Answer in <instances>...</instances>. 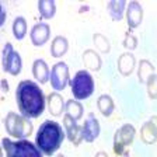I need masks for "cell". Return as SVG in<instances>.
Returning a JSON list of instances; mask_svg holds the SVG:
<instances>
[{
	"label": "cell",
	"mask_w": 157,
	"mask_h": 157,
	"mask_svg": "<svg viewBox=\"0 0 157 157\" xmlns=\"http://www.w3.org/2000/svg\"><path fill=\"white\" fill-rule=\"evenodd\" d=\"M135 135H136V129L133 125L125 124L122 125L114 136V151L117 156H126L128 149L133 143Z\"/></svg>",
	"instance_id": "8992f818"
},
{
	"label": "cell",
	"mask_w": 157,
	"mask_h": 157,
	"mask_svg": "<svg viewBox=\"0 0 157 157\" xmlns=\"http://www.w3.org/2000/svg\"><path fill=\"white\" fill-rule=\"evenodd\" d=\"M2 66L3 70L7 73H10L11 76L20 75L21 69H23V60L21 56L17 51H14L13 45L10 42H7L3 48V56H2Z\"/></svg>",
	"instance_id": "52a82bcc"
},
{
	"label": "cell",
	"mask_w": 157,
	"mask_h": 157,
	"mask_svg": "<svg viewBox=\"0 0 157 157\" xmlns=\"http://www.w3.org/2000/svg\"><path fill=\"white\" fill-rule=\"evenodd\" d=\"M143 20V9L139 2H131L126 6V21L131 29H135L140 25Z\"/></svg>",
	"instance_id": "7c38bea8"
},
{
	"label": "cell",
	"mask_w": 157,
	"mask_h": 157,
	"mask_svg": "<svg viewBox=\"0 0 157 157\" xmlns=\"http://www.w3.org/2000/svg\"><path fill=\"white\" fill-rule=\"evenodd\" d=\"M29 38H31V42L34 44V46L45 45L51 38V27L46 23L35 24L29 31Z\"/></svg>",
	"instance_id": "8fae6325"
},
{
	"label": "cell",
	"mask_w": 157,
	"mask_h": 157,
	"mask_svg": "<svg viewBox=\"0 0 157 157\" xmlns=\"http://www.w3.org/2000/svg\"><path fill=\"white\" fill-rule=\"evenodd\" d=\"M69 49V41L62 35H58L51 42V55L53 58H62Z\"/></svg>",
	"instance_id": "d6986e66"
},
{
	"label": "cell",
	"mask_w": 157,
	"mask_h": 157,
	"mask_svg": "<svg viewBox=\"0 0 157 157\" xmlns=\"http://www.w3.org/2000/svg\"><path fill=\"white\" fill-rule=\"evenodd\" d=\"M150 121L153 122V124H154V125H156V126H157V117H151V118H150Z\"/></svg>",
	"instance_id": "4dcf8cb0"
},
{
	"label": "cell",
	"mask_w": 157,
	"mask_h": 157,
	"mask_svg": "<svg viewBox=\"0 0 157 157\" xmlns=\"http://www.w3.org/2000/svg\"><path fill=\"white\" fill-rule=\"evenodd\" d=\"M151 75H154V67L151 65V62L143 59L139 62V67H137V78L140 83H147L149 77Z\"/></svg>",
	"instance_id": "603a6c76"
},
{
	"label": "cell",
	"mask_w": 157,
	"mask_h": 157,
	"mask_svg": "<svg viewBox=\"0 0 157 157\" xmlns=\"http://www.w3.org/2000/svg\"><path fill=\"white\" fill-rule=\"evenodd\" d=\"M65 111H66V115L73 118L75 121H78V119L83 117L84 108H83V105L80 104V101H77V100H67Z\"/></svg>",
	"instance_id": "44dd1931"
},
{
	"label": "cell",
	"mask_w": 157,
	"mask_h": 157,
	"mask_svg": "<svg viewBox=\"0 0 157 157\" xmlns=\"http://www.w3.org/2000/svg\"><path fill=\"white\" fill-rule=\"evenodd\" d=\"M124 46L126 49H136L137 48V38L131 33V31H128L125 34V38H124Z\"/></svg>",
	"instance_id": "4316f807"
},
{
	"label": "cell",
	"mask_w": 157,
	"mask_h": 157,
	"mask_svg": "<svg viewBox=\"0 0 157 157\" xmlns=\"http://www.w3.org/2000/svg\"><path fill=\"white\" fill-rule=\"evenodd\" d=\"M135 67H136V59L131 52L122 53L118 58V70L122 76H129L133 73Z\"/></svg>",
	"instance_id": "2e32d148"
},
{
	"label": "cell",
	"mask_w": 157,
	"mask_h": 157,
	"mask_svg": "<svg viewBox=\"0 0 157 157\" xmlns=\"http://www.w3.org/2000/svg\"><path fill=\"white\" fill-rule=\"evenodd\" d=\"M27 31H28V24H27V20L24 17H16L13 23V35L16 39L21 41V39L25 38Z\"/></svg>",
	"instance_id": "7402d4cb"
},
{
	"label": "cell",
	"mask_w": 157,
	"mask_h": 157,
	"mask_svg": "<svg viewBox=\"0 0 157 157\" xmlns=\"http://www.w3.org/2000/svg\"><path fill=\"white\" fill-rule=\"evenodd\" d=\"M70 88H72V94L75 100L77 101L86 100L94 94V78L88 70H78L75 75V77L70 80Z\"/></svg>",
	"instance_id": "277c9868"
},
{
	"label": "cell",
	"mask_w": 157,
	"mask_h": 157,
	"mask_svg": "<svg viewBox=\"0 0 157 157\" xmlns=\"http://www.w3.org/2000/svg\"><path fill=\"white\" fill-rule=\"evenodd\" d=\"M140 139L146 144H153L157 142V126L151 121H147L142 125Z\"/></svg>",
	"instance_id": "ac0fdd59"
},
{
	"label": "cell",
	"mask_w": 157,
	"mask_h": 157,
	"mask_svg": "<svg viewBox=\"0 0 157 157\" xmlns=\"http://www.w3.org/2000/svg\"><path fill=\"white\" fill-rule=\"evenodd\" d=\"M56 157H65V156H63V154H58V156H56Z\"/></svg>",
	"instance_id": "1f68e13d"
},
{
	"label": "cell",
	"mask_w": 157,
	"mask_h": 157,
	"mask_svg": "<svg viewBox=\"0 0 157 157\" xmlns=\"http://www.w3.org/2000/svg\"><path fill=\"white\" fill-rule=\"evenodd\" d=\"M46 105H48L49 114L56 118L60 117L66 108V102H65V100H63V97L56 91L51 93V94L46 97Z\"/></svg>",
	"instance_id": "4fadbf2b"
},
{
	"label": "cell",
	"mask_w": 157,
	"mask_h": 157,
	"mask_svg": "<svg viewBox=\"0 0 157 157\" xmlns=\"http://www.w3.org/2000/svg\"><path fill=\"white\" fill-rule=\"evenodd\" d=\"M33 75L38 83L45 84L51 80V70H49L48 63L44 59H36L33 63Z\"/></svg>",
	"instance_id": "5bb4252c"
},
{
	"label": "cell",
	"mask_w": 157,
	"mask_h": 157,
	"mask_svg": "<svg viewBox=\"0 0 157 157\" xmlns=\"http://www.w3.org/2000/svg\"><path fill=\"white\" fill-rule=\"evenodd\" d=\"M63 125H65L67 139L72 142L75 146H78V144L84 140V137H83V129L77 125V121H75L73 118H70L69 115L65 114V117H63Z\"/></svg>",
	"instance_id": "9c48e42d"
},
{
	"label": "cell",
	"mask_w": 157,
	"mask_h": 157,
	"mask_svg": "<svg viewBox=\"0 0 157 157\" xmlns=\"http://www.w3.org/2000/svg\"><path fill=\"white\" fill-rule=\"evenodd\" d=\"M83 129V137H84V142L87 143H93V142L100 136V132H101V126H100V122L95 118L94 114H90L87 117V119L84 121L82 126Z\"/></svg>",
	"instance_id": "30bf717a"
},
{
	"label": "cell",
	"mask_w": 157,
	"mask_h": 157,
	"mask_svg": "<svg viewBox=\"0 0 157 157\" xmlns=\"http://www.w3.org/2000/svg\"><path fill=\"white\" fill-rule=\"evenodd\" d=\"M65 139V132L60 124L52 119H46L39 125L35 135V144L45 156H52L60 149Z\"/></svg>",
	"instance_id": "7a4b0ae2"
},
{
	"label": "cell",
	"mask_w": 157,
	"mask_h": 157,
	"mask_svg": "<svg viewBox=\"0 0 157 157\" xmlns=\"http://www.w3.org/2000/svg\"><path fill=\"white\" fill-rule=\"evenodd\" d=\"M3 122H4V128H6L7 133L10 136L17 137L18 140L27 139L29 135L33 133V124H31V121L21 114L10 111L4 117Z\"/></svg>",
	"instance_id": "3957f363"
},
{
	"label": "cell",
	"mask_w": 157,
	"mask_h": 157,
	"mask_svg": "<svg viewBox=\"0 0 157 157\" xmlns=\"http://www.w3.org/2000/svg\"><path fill=\"white\" fill-rule=\"evenodd\" d=\"M2 88H3V93L9 91V84H7V80H6V78H3V80H2Z\"/></svg>",
	"instance_id": "f1b7e54d"
},
{
	"label": "cell",
	"mask_w": 157,
	"mask_h": 157,
	"mask_svg": "<svg viewBox=\"0 0 157 157\" xmlns=\"http://www.w3.org/2000/svg\"><path fill=\"white\" fill-rule=\"evenodd\" d=\"M6 23V4L2 3V21H0V25H4Z\"/></svg>",
	"instance_id": "83f0119b"
},
{
	"label": "cell",
	"mask_w": 157,
	"mask_h": 157,
	"mask_svg": "<svg viewBox=\"0 0 157 157\" xmlns=\"http://www.w3.org/2000/svg\"><path fill=\"white\" fill-rule=\"evenodd\" d=\"M97 108L104 117H109V115H112V112L115 109V102L111 95L102 94L97 98Z\"/></svg>",
	"instance_id": "ffe728a7"
},
{
	"label": "cell",
	"mask_w": 157,
	"mask_h": 157,
	"mask_svg": "<svg viewBox=\"0 0 157 157\" xmlns=\"http://www.w3.org/2000/svg\"><path fill=\"white\" fill-rule=\"evenodd\" d=\"M16 101L21 115L28 119H36L45 111V95L33 80L20 82L16 90Z\"/></svg>",
	"instance_id": "6da1fadb"
},
{
	"label": "cell",
	"mask_w": 157,
	"mask_h": 157,
	"mask_svg": "<svg viewBox=\"0 0 157 157\" xmlns=\"http://www.w3.org/2000/svg\"><path fill=\"white\" fill-rule=\"evenodd\" d=\"M93 44L95 45V49L101 53H108L109 52V49H111L109 41H108L107 36L102 35V34L95 33L94 35H93Z\"/></svg>",
	"instance_id": "d4e9b609"
},
{
	"label": "cell",
	"mask_w": 157,
	"mask_h": 157,
	"mask_svg": "<svg viewBox=\"0 0 157 157\" xmlns=\"http://www.w3.org/2000/svg\"><path fill=\"white\" fill-rule=\"evenodd\" d=\"M2 143L7 157H42V151L38 146L27 139L11 142L9 137H4Z\"/></svg>",
	"instance_id": "5b68a950"
},
{
	"label": "cell",
	"mask_w": 157,
	"mask_h": 157,
	"mask_svg": "<svg viewBox=\"0 0 157 157\" xmlns=\"http://www.w3.org/2000/svg\"><path fill=\"white\" fill-rule=\"evenodd\" d=\"M83 65L84 67H87L90 72H98L102 66L101 56L98 55L97 51L94 49H86L83 52Z\"/></svg>",
	"instance_id": "9a60e30c"
},
{
	"label": "cell",
	"mask_w": 157,
	"mask_h": 157,
	"mask_svg": "<svg viewBox=\"0 0 157 157\" xmlns=\"http://www.w3.org/2000/svg\"><path fill=\"white\" fill-rule=\"evenodd\" d=\"M95 157H108V154L105 153V151H98V153L95 154Z\"/></svg>",
	"instance_id": "f546056e"
},
{
	"label": "cell",
	"mask_w": 157,
	"mask_h": 157,
	"mask_svg": "<svg viewBox=\"0 0 157 157\" xmlns=\"http://www.w3.org/2000/svg\"><path fill=\"white\" fill-rule=\"evenodd\" d=\"M146 88H147V94L151 100H157V73L151 75L149 77L146 83Z\"/></svg>",
	"instance_id": "484cf974"
},
{
	"label": "cell",
	"mask_w": 157,
	"mask_h": 157,
	"mask_svg": "<svg viewBox=\"0 0 157 157\" xmlns=\"http://www.w3.org/2000/svg\"><path fill=\"white\" fill-rule=\"evenodd\" d=\"M38 10L41 17L45 20L52 18L56 13V4L53 0H39L38 2Z\"/></svg>",
	"instance_id": "cb8c5ba5"
},
{
	"label": "cell",
	"mask_w": 157,
	"mask_h": 157,
	"mask_svg": "<svg viewBox=\"0 0 157 157\" xmlns=\"http://www.w3.org/2000/svg\"><path fill=\"white\" fill-rule=\"evenodd\" d=\"M108 14L115 21H121L124 14H126V2L125 0H111L107 4Z\"/></svg>",
	"instance_id": "e0dca14e"
},
{
	"label": "cell",
	"mask_w": 157,
	"mask_h": 157,
	"mask_svg": "<svg viewBox=\"0 0 157 157\" xmlns=\"http://www.w3.org/2000/svg\"><path fill=\"white\" fill-rule=\"evenodd\" d=\"M70 75H69V66L65 62H58L52 66L51 70V87L52 90H55L56 93L62 91L63 88L70 83Z\"/></svg>",
	"instance_id": "ba28073f"
}]
</instances>
